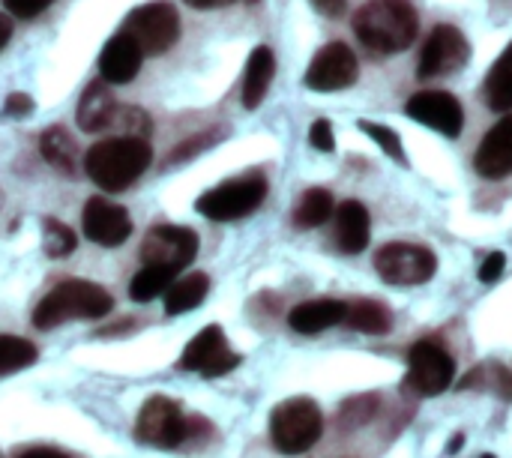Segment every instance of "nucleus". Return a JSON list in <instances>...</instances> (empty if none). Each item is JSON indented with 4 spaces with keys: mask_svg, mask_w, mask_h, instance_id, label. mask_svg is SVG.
Instances as JSON below:
<instances>
[{
    "mask_svg": "<svg viewBox=\"0 0 512 458\" xmlns=\"http://www.w3.org/2000/svg\"><path fill=\"white\" fill-rule=\"evenodd\" d=\"M312 6L327 18H339L348 9V0H312Z\"/></svg>",
    "mask_w": 512,
    "mask_h": 458,
    "instance_id": "nucleus-37",
    "label": "nucleus"
},
{
    "mask_svg": "<svg viewBox=\"0 0 512 458\" xmlns=\"http://www.w3.org/2000/svg\"><path fill=\"white\" fill-rule=\"evenodd\" d=\"M216 141V135L213 132H198L195 138H186L174 153H171V159H168V165H180V162H189V159H195L201 150H207L210 144Z\"/></svg>",
    "mask_w": 512,
    "mask_h": 458,
    "instance_id": "nucleus-32",
    "label": "nucleus"
},
{
    "mask_svg": "<svg viewBox=\"0 0 512 458\" xmlns=\"http://www.w3.org/2000/svg\"><path fill=\"white\" fill-rule=\"evenodd\" d=\"M246 3H255V0H246Z\"/></svg>",
    "mask_w": 512,
    "mask_h": 458,
    "instance_id": "nucleus-42",
    "label": "nucleus"
},
{
    "mask_svg": "<svg viewBox=\"0 0 512 458\" xmlns=\"http://www.w3.org/2000/svg\"><path fill=\"white\" fill-rule=\"evenodd\" d=\"M483 458H495V456H483Z\"/></svg>",
    "mask_w": 512,
    "mask_h": 458,
    "instance_id": "nucleus-43",
    "label": "nucleus"
},
{
    "mask_svg": "<svg viewBox=\"0 0 512 458\" xmlns=\"http://www.w3.org/2000/svg\"><path fill=\"white\" fill-rule=\"evenodd\" d=\"M267 198V180L252 174V177H234L225 180L213 189H207L198 201L195 210L210 219V222H234V219H246L249 213H255Z\"/></svg>",
    "mask_w": 512,
    "mask_h": 458,
    "instance_id": "nucleus-5",
    "label": "nucleus"
},
{
    "mask_svg": "<svg viewBox=\"0 0 512 458\" xmlns=\"http://www.w3.org/2000/svg\"><path fill=\"white\" fill-rule=\"evenodd\" d=\"M42 252L48 258H69L75 252V234L60 219H42Z\"/></svg>",
    "mask_w": 512,
    "mask_h": 458,
    "instance_id": "nucleus-29",
    "label": "nucleus"
},
{
    "mask_svg": "<svg viewBox=\"0 0 512 458\" xmlns=\"http://www.w3.org/2000/svg\"><path fill=\"white\" fill-rule=\"evenodd\" d=\"M408 117L447 135V138H456L465 126V111L459 105L456 96L444 93V90H420L408 99L405 105Z\"/></svg>",
    "mask_w": 512,
    "mask_h": 458,
    "instance_id": "nucleus-14",
    "label": "nucleus"
},
{
    "mask_svg": "<svg viewBox=\"0 0 512 458\" xmlns=\"http://www.w3.org/2000/svg\"><path fill=\"white\" fill-rule=\"evenodd\" d=\"M123 30L138 42L144 54H165L180 39V15L171 3L153 0V3L135 6Z\"/></svg>",
    "mask_w": 512,
    "mask_h": 458,
    "instance_id": "nucleus-7",
    "label": "nucleus"
},
{
    "mask_svg": "<svg viewBox=\"0 0 512 458\" xmlns=\"http://www.w3.org/2000/svg\"><path fill=\"white\" fill-rule=\"evenodd\" d=\"M471 57V42L468 36L453 27V24H438L429 39L423 42V51H420V63H417V72L423 78H441V75H453L459 72Z\"/></svg>",
    "mask_w": 512,
    "mask_h": 458,
    "instance_id": "nucleus-11",
    "label": "nucleus"
},
{
    "mask_svg": "<svg viewBox=\"0 0 512 458\" xmlns=\"http://www.w3.org/2000/svg\"><path fill=\"white\" fill-rule=\"evenodd\" d=\"M462 441H465V438H462V435H456V438H453V444H450V453H459V450H462Z\"/></svg>",
    "mask_w": 512,
    "mask_h": 458,
    "instance_id": "nucleus-41",
    "label": "nucleus"
},
{
    "mask_svg": "<svg viewBox=\"0 0 512 458\" xmlns=\"http://www.w3.org/2000/svg\"><path fill=\"white\" fill-rule=\"evenodd\" d=\"M33 108H36L33 96H27V93H21V90H18V93H9L6 102H3V114H6V117H30Z\"/></svg>",
    "mask_w": 512,
    "mask_h": 458,
    "instance_id": "nucleus-34",
    "label": "nucleus"
},
{
    "mask_svg": "<svg viewBox=\"0 0 512 458\" xmlns=\"http://www.w3.org/2000/svg\"><path fill=\"white\" fill-rule=\"evenodd\" d=\"M117 111H120V105H117L114 93L108 90V81H93L81 93L75 120H78V129L81 132H102V129H111L114 126Z\"/></svg>",
    "mask_w": 512,
    "mask_h": 458,
    "instance_id": "nucleus-18",
    "label": "nucleus"
},
{
    "mask_svg": "<svg viewBox=\"0 0 512 458\" xmlns=\"http://www.w3.org/2000/svg\"><path fill=\"white\" fill-rule=\"evenodd\" d=\"M504 267H507V255H504V252H492V255L483 261V267H480V282H486V285L498 282V279L504 276Z\"/></svg>",
    "mask_w": 512,
    "mask_h": 458,
    "instance_id": "nucleus-36",
    "label": "nucleus"
},
{
    "mask_svg": "<svg viewBox=\"0 0 512 458\" xmlns=\"http://www.w3.org/2000/svg\"><path fill=\"white\" fill-rule=\"evenodd\" d=\"M18 458H69L63 456V453H57V450H45V447H39V450H27L24 456Z\"/></svg>",
    "mask_w": 512,
    "mask_h": 458,
    "instance_id": "nucleus-39",
    "label": "nucleus"
},
{
    "mask_svg": "<svg viewBox=\"0 0 512 458\" xmlns=\"http://www.w3.org/2000/svg\"><path fill=\"white\" fill-rule=\"evenodd\" d=\"M141 60L144 51L138 48V42L126 30H120L105 42L99 54V75L108 84H129L141 72Z\"/></svg>",
    "mask_w": 512,
    "mask_h": 458,
    "instance_id": "nucleus-17",
    "label": "nucleus"
},
{
    "mask_svg": "<svg viewBox=\"0 0 512 458\" xmlns=\"http://www.w3.org/2000/svg\"><path fill=\"white\" fill-rule=\"evenodd\" d=\"M375 270L390 285H426L438 270V258L417 243H387L375 252Z\"/></svg>",
    "mask_w": 512,
    "mask_h": 458,
    "instance_id": "nucleus-8",
    "label": "nucleus"
},
{
    "mask_svg": "<svg viewBox=\"0 0 512 458\" xmlns=\"http://www.w3.org/2000/svg\"><path fill=\"white\" fill-rule=\"evenodd\" d=\"M345 321H348V327H354L360 333H369V336H384L393 327L390 309L381 306V303H375V300H360V303L348 306Z\"/></svg>",
    "mask_w": 512,
    "mask_h": 458,
    "instance_id": "nucleus-25",
    "label": "nucleus"
},
{
    "mask_svg": "<svg viewBox=\"0 0 512 458\" xmlns=\"http://www.w3.org/2000/svg\"><path fill=\"white\" fill-rule=\"evenodd\" d=\"M198 255V234L183 225H156L141 243V261L165 270H186Z\"/></svg>",
    "mask_w": 512,
    "mask_h": 458,
    "instance_id": "nucleus-10",
    "label": "nucleus"
},
{
    "mask_svg": "<svg viewBox=\"0 0 512 458\" xmlns=\"http://www.w3.org/2000/svg\"><path fill=\"white\" fill-rule=\"evenodd\" d=\"M81 225H84V237L96 246H123L132 234V219L129 213L108 201V198H99L93 195L87 204H84V213H81Z\"/></svg>",
    "mask_w": 512,
    "mask_h": 458,
    "instance_id": "nucleus-15",
    "label": "nucleus"
},
{
    "mask_svg": "<svg viewBox=\"0 0 512 458\" xmlns=\"http://www.w3.org/2000/svg\"><path fill=\"white\" fill-rule=\"evenodd\" d=\"M483 93L492 111H512V42L489 69Z\"/></svg>",
    "mask_w": 512,
    "mask_h": 458,
    "instance_id": "nucleus-24",
    "label": "nucleus"
},
{
    "mask_svg": "<svg viewBox=\"0 0 512 458\" xmlns=\"http://www.w3.org/2000/svg\"><path fill=\"white\" fill-rule=\"evenodd\" d=\"M39 153L54 171L75 174V141L63 126H48L39 135Z\"/></svg>",
    "mask_w": 512,
    "mask_h": 458,
    "instance_id": "nucleus-23",
    "label": "nucleus"
},
{
    "mask_svg": "<svg viewBox=\"0 0 512 458\" xmlns=\"http://www.w3.org/2000/svg\"><path fill=\"white\" fill-rule=\"evenodd\" d=\"M354 33L378 54L408 51L420 33L417 9L411 0H369L354 15Z\"/></svg>",
    "mask_w": 512,
    "mask_h": 458,
    "instance_id": "nucleus-1",
    "label": "nucleus"
},
{
    "mask_svg": "<svg viewBox=\"0 0 512 458\" xmlns=\"http://www.w3.org/2000/svg\"><path fill=\"white\" fill-rule=\"evenodd\" d=\"M150 159H153V150L144 138L114 135V138H105L87 150L84 171L99 189L123 192L150 168Z\"/></svg>",
    "mask_w": 512,
    "mask_h": 458,
    "instance_id": "nucleus-2",
    "label": "nucleus"
},
{
    "mask_svg": "<svg viewBox=\"0 0 512 458\" xmlns=\"http://www.w3.org/2000/svg\"><path fill=\"white\" fill-rule=\"evenodd\" d=\"M36 345L18 336H0V375L27 369L36 363Z\"/></svg>",
    "mask_w": 512,
    "mask_h": 458,
    "instance_id": "nucleus-28",
    "label": "nucleus"
},
{
    "mask_svg": "<svg viewBox=\"0 0 512 458\" xmlns=\"http://www.w3.org/2000/svg\"><path fill=\"white\" fill-rule=\"evenodd\" d=\"M54 0H3L6 12L18 15V18H36L39 12H45Z\"/></svg>",
    "mask_w": 512,
    "mask_h": 458,
    "instance_id": "nucleus-35",
    "label": "nucleus"
},
{
    "mask_svg": "<svg viewBox=\"0 0 512 458\" xmlns=\"http://www.w3.org/2000/svg\"><path fill=\"white\" fill-rule=\"evenodd\" d=\"M324 432V417H321V408L306 399V396H297V399H288L282 405L273 408L270 414V438H273V447L285 456H300V453H309L318 438Z\"/></svg>",
    "mask_w": 512,
    "mask_h": 458,
    "instance_id": "nucleus-4",
    "label": "nucleus"
},
{
    "mask_svg": "<svg viewBox=\"0 0 512 458\" xmlns=\"http://www.w3.org/2000/svg\"><path fill=\"white\" fill-rule=\"evenodd\" d=\"M357 72H360V66H357L354 51L345 42H330L312 57V63L306 69V87L318 90V93L345 90L357 81Z\"/></svg>",
    "mask_w": 512,
    "mask_h": 458,
    "instance_id": "nucleus-13",
    "label": "nucleus"
},
{
    "mask_svg": "<svg viewBox=\"0 0 512 458\" xmlns=\"http://www.w3.org/2000/svg\"><path fill=\"white\" fill-rule=\"evenodd\" d=\"M456 378V360L432 339H423L408 354V387L417 396H438Z\"/></svg>",
    "mask_w": 512,
    "mask_h": 458,
    "instance_id": "nucleus-9",
    "label": "nucleus"
},
{
    "mask_svg": "<svg viewBox=\"0 0 512 458\" xmlns=\"http://www.w3.org/2000/svg\"><path fill=\"white\" fill-rule=\"evenodd\" d=\"M174 282V270H165V267H153V264H144L132 282H129V297L135 303H150L156 297H162L168 291V285Z\"/></svg>",
    "mask_w": 512,
    "mask_h": 458,
    "instance_id": "nucleus-27",
    "label": "nucleus"
},
{
    "mask_svg": "<svg viewBox=\"0 0 512 458\" xmlns=\"http://www.w3.org/2000/svg\"><path fill=\"white\" fill-rule=\"evenodd\" d=\"M240 366V354L231 351L228 339H225V330L219 324H210L204 327L183 351L180 357V369L186 372H201L207 378H216V375H228L231 369Z\"/></svg>",
    "mask_w": 512,
    "mask_h": 458,
    "instance_id": "nucleus-12",
    "label": "nucleus"
},
{
    "mask_svg": "<svg viewBox=\"0 0 512 458\" xmlns=\"http://www.w3.org/2000/svg\"><path fill=\"white\" fill-rule=\"evenodd\" d=\"M273 75H276V57H273V51H270L267 45H258V48L249 54V60H246V72H243V84H240L243 105H246L249 111H255V108L264 102Z\"/></svg>",
    "mask_w": 512,
    "mask_h": 458,
    "instance_id": "nucleus-20",
    "label": "nucleus"
},
{
    "mask_svg": "<svg viewBox=\"0 0 512 458\" xmlns=\"http://www.w3.org/2000/svg\"><path fill=\"white\" fill-rule=\"evenodd\" d=\"M345 312H348V306L339 303V300H309V303H300V306L291 309L288 324H291L294 333L315 336V333H324V330L342 324Z\"/></svg>",
    "mask_w": 512,
    "mask_h": 458,
    "instance_id": "nucleus-19",
    "label": "nucleus"
},
{
    "mask_svg": "<svg viewBox=\"0 0 512 458\" xmlns=\"http://www.w3.org/2000/svg\"><path fill=\"white\" fill-rule=\"evenodd\" d=\"M192 426L195 420L183 417L180 405L168 396H153L144 402V408L138 411V423H135V438L141 444L150 447H165L174 450L180 447L186 438H192Z\"/></svg>",
    "mask_w": 512,
    "mask_h": 458,
    "instance_id": "nucleus-6",
    "label": "nucleus"
},
{
    "mask_svg": "<svg viewBox=\"0 0 512 458\" xmlns=\"http://www.w3.org/2000/svg\"><path fill=\"white\" fill-rule=\"evenodd\" d=\"M309 144L321 153H333L336 150V135H333V123L330 120H315L309 129Z\"/></svg>",
    "mask_w": 512,
    "mask_h": 458,
    "instance_id": "nucleus-33",
    "label": "nucleus"
},
{
    "mask_svg": "<svg viewBox=\"0 0 512 458\" xmlns=\"http://www.w3.org/2000/svg\"><path fill=\"white\" fill-rule=\"evenodd\" d=\"M336 246L348 255L369 246V210L360 201H345L336 207Z\"/></svg>",
    "mask_w": 512,
    "mask_h": 458,
    "instance_id": "nucleus-21",
    "label": "nucleus"
},
{
    "mask_svg": "<svg viewBox=\"0 0 512 458\" xmlns=\"http://www.w3.org/2000/svg\"><path fill=\"white\" fill-rule=\"evenodd\" d=\"M333 213H336V207H333V195L327 189H306L303 198L297 201L294 222H297V228H318Z\"/></svg>",
    "mask_w": 512,
    "mask_h": 458,
    "instance_id": "nucleus-26",
    "label": "nucleus"
},
{
    "mask_svg": "<svg viewBox=\"0 0 512 458\" xmlns=\"http://www.w3.org/2000/svg\"><path fill=\"white\" fill-rule=\"evenodd\" d=\"M474 168L486 180H501L512 174V114L498 120L480 141Z\"/></svg>",
    "mask_w": 512,
    "mask_h": 458,
    "instance_id": "nucleus-16",
    "label": "nucleus"
},
{
    "mask_svg": "<svg viewBox=\"0 0 512 458\" xmlns=\"http://www.w3.org/2000/svg\"><path fill=\"white\" fill-rule=\"evenodd\" d=\"M360 129H363L372 141H378V147H381L390 159H396L399 165H408L405 147H402V141H399V135H396L393 129H387V126H381V123H372V120H360Z\"/></svg>",
    "mask_w": 512,
    "mask_h": 458,
    "instance_id": "nucleus-30",
    "label": "nucleus"
},
{
    "mask_svg": "<svg viewBox=\"0 0 512 458\" xmlns=\"http://www.w3.org/2000/svg\"><path fill=\"white\" fill-rule=\"evenodd\" d=\"M9 36H12V21L0 12V51L6 48V42H9Z\"/></svg>",
    "mask_w": 512,
    "mask_h": 458,
    "instance_id": "nucleus-38",
    "label": "nucleus"
},
{
    "mask_svg": "<svg viewBox=\"0 0 512 458\" xmlns=\"http://www.w3.org/2000/svg\"><path fill=\"white\" fill-rule=\"evenodd\" d=\"M186 3L195 6V9H216V6H228L234 0H186Z\"/></svg>",
    "mask_w": 512,
    "mask_h": 458,
    "instance_id": "nucleus-40",
    "label": "nucleus"
},
{
    "mask_svg": "<svg viewBox=\"0 0 512 458\" xmlns=\"http://www.w3.org/2000/svg\"><path fill=\"white\" fill-rule=\"evenodd\" d=\"M207 291H210L207 273H192V276L171 282L165 291V315H183V312L198 309L207 300Z\"/></svg>",
    "mask_w": 512,
    "mask_h": 458,
    "instance_id": "nucleus-22",
    "label": "nucleus"
},
{
    "mask_svg": "<svg viewBox=\"0 0 512 458\" xmlns=\"http://www.w3.org/2000/svg\"><path fill=\"white\" fill-rule=\"evenodd\" d=\"M375 408H378V396H357V399L345 402L342 414H339L342 417V429H357V426L369 423Z\"/></svg>",
    "mask_w": 512,
    "mask_h": 458,
    "instance_id": "nucleus-31",
    "label": "nucleus"
},
{
    "mask_svg": "<svg viewBox=\"0 0 512 458\" xmlns=\"http://www.w3.org/2000/svg\"><path fill=\"white\" fill-rule=\"evenodd\" d=\"M111 309H114V300L102 285L84 282V279H69V282H60L57 288H51L39 300V306L33 312V324L39 330H51V327H60L63 321H72V318L99 321Z\"/></svg>",
    "mask_w": 512,
    "mask_h": 458,
    "instance_id": "nucleus-3",
    "label": "nucleus"
}]
</instances>
